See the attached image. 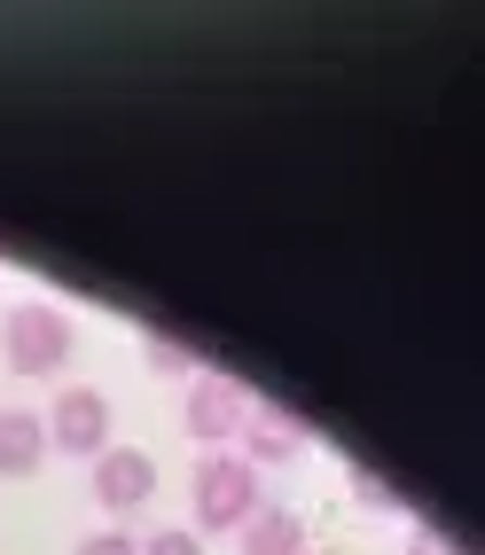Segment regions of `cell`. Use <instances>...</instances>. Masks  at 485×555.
I'll use <instances>...</instances> for the list:
<instances>
[{"mask_svg": "<svg viewBox=\"0 0 485 555\" xmlns=\"http://www.w3.org/2000/svg\"><path fill=\"white\" fill-rule=\"evenodd\" d=\"M141 555H204V540H196V532H149Z\"/></svg>", "mask_w": 485, "mask_h": 555, "instance_id": "9c48e42d", "label": "cell"}, {"mask_svg": "<svg viewBox=\"0 0 485 555\" xmlns=\"http://www.w3.org/2000/svg\"><path fill=\"white\" fill-rule=\"evenodd\" d=\"M71 555H141V540H126V532H94V540H79Z\"/></svg>", "mask_w": 485, "mask_h": 555, "instance_id": "30bf717a", "label": "cell"}, {"mask_svg": "<svg viewBox=\"0 0 485 555\" xmlns=\"http://www.w3.org/2000/svg\"><path fill=\"white\" fill-rule=\"evenodd\" d=\"M407 555H446V547H438L431 532H416V540H407Z\"/></svg>", "mask_w": 485, "mask_h": 555, "instance_id": "8fae6325", "label": "cell"}, {"mask_svg": "<svg viewBox=\"0 0 485 555\" xmlns=\"http://www.w3.org/2000/svg\"><path fill=\"white\" fill-rule=\"evenodd\" d=\"M48 447L55 454H110V391H94V384H71V391H55V406H48Z\"/></svg>", "mask_w": 485, "mask_h": 555, "instance_id": "3957f363", "label": "cell"}, {"mask_svg": "<svg viewBox=\"0 0 485 555\" xmlns=\"http://www.w3.org/2000/svg\"><path fill=\"white\" fill-rule=\"evenodd\" d=\"M180 423H189L196 447H228V438H235L251 415H243V391H235V384L196 376V384H189V406H180Z\"/></svg>", "mask_w": 485, "mask_h": 555, "instance_id": "5b68a950", "label": "cell"}, {"mask_svg": "<svg viewBox=\"0 0 485 555\" xmlns=\"http://www.w3.org/2000/svg\"><path fill=\"white\" fill-rule=\"evenodd\" d=\"M71 345H79V328H71L63 306H9V321H0V360H9V376H55V367L71 360Z\"/></svg>", "mask_w": 485, "mask_h": 555, "instance_id": "6da1fadb", "label": "cell"}, {"mask_svg": "<svg viewBox=\"0 0 485 555\" xmlns=\"http://www.w3.org/2000/svg\"><path fill=\"white\" fill-rule=\"evenodd\" d=\"M243 555H306V516L297 508H258L243 525Z\"/></svg>", "mask_w": 485, "mask_h": 555, "instance_id": "52a82bcc", "label": "cell"}, {"mask_svg": "<svg viewBox=\"0 0 485 555\" xmlns=\"http://www.w3.org/2000/svg\"><path fill=\"white\" fill-rule=\"evenodd\" d=\"M149 493H157V454H141V447L94 454V501H102L110 516H133Z\"/></svg>", "mask_w": 485, "mask_h": 555, "instance_id": "277c9868", "label": "cell"}, {"mask_svg": "<svg viewBox=\"0 0 485 555\" xmlns=\"http://www.w3.org/2000/svg\"><path fill=\"white\" fill-rule=\"evenodd\" d=\"M306 555H314V547H306Z\"/></svg>", "mask_w": 485, "mask_h": 555, "instance_id": "7c38bea8", "label": "cell"}, {"mask_svg": "<svg viewBox=\"0 0 485 555\" xmlns=\"http://www.w3.org/2000/svg\"><path fill=\"white\" fill-rule=\"evenodd\" d=\"M251 454H258V462H290V454H297V430H282V423H251Z\"/></svg>", "mask_w": 485, "mask_h": 555, "instance_id": "ba28073f", "label": "cell"}, {"mask_svg": "<svg viewBox=\"0 0 485 555\" xmlns=\"http://www.w3.org/2000/svg\"><path fill=\"white\" fill-rule=\"evenodd\" d=\"M48 462V423L31 406H0V477H31Z\"/></svg>", "mask_w": 485, "mask_h": 555, "instance_id": "8992f818", "label": "cell"}, {"mask_svg": "<svg viewBox=\"0 0 485 555\" xmlns=\"http://www.w3.org/2000/svg\"><path fill=\"white\" fill-rule=\"evenodd\" d=\"M189 501H196V540L204 532H243L258 516V469L243 454H204L189 477Z\"/></svg>", "mask_w": 485, "mask_h": 555, "instance_id": "7a4b0ae2", "label": "cell"}]
</instances>
